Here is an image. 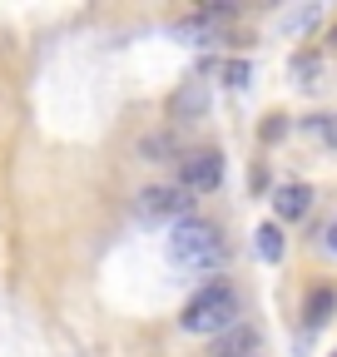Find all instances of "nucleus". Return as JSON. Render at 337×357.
I'll return each mask as SVG.
<instances>
[{
  "mask_svg": "<svg viewBox=\"0 0 337 357\" xmlns=\"http://www.w3.org/2000/svg\"><path fill=\"white\" fill-rule=\"evenodd\" d=\"M308 129H318L322 139L337 149V114H313V119H308Z\"/></svg>",
  "mask_w": 337,
  "mask_h": 357,
  "instance_id": "obj_12",
  "label": "nucleus"
},
{
  "mask_svg": "<svg viewBox=\"0 0 337 357\" xmlns=\"http://www.w3.org/2000/svg\"><path fill=\"white\" fill-rule=\"evenodd\" d=\"M273 208H278V218H303L313 208V189L308 184H283L278 199H273Z\"/></svg>",
  "mask_w": 337,
  "mask_h": 357,
  "instance_id": "obj_7",
  "label": "nucleus"
},
{
  "mask_svg": "<svg viewBox=\"0 0 337 357\" xmlns=\"http://www.w3.org/2000/svg\"><path fill=\"white\" fill-rule=\"evenodd\" d=\"M253 248H258L263 263H283V234H278V223H258V234H253Z\"/></svg>",
  "mask_w": 337,
  "mask_h": 357,
  "instance_id": "obj_9",
  "label": "nucleus"
},
{
  "mask_svg": "<svg viewBox=\"0 0 337 357\" xmlns=\"http://www.w3.org/2000/svg\"><path fill=\"white\" fill-rule=\"evenodd\" d=\"M219 75H224V84H233V89H238V84H248V60H224V65H219Z\"/></svg>",
  "mask_w": 337,
  "mask_h": 357,
  "instance_id": "obj_11",
  "label": "nucleus"
},
{
  "mask_svg": "<svg viewBox=\"0 0 337 357\" xmlns=\"http://www.w3.org/2000/svg\"><path fill=\"white\" fill-rule=\"evenodd\" d=\"M168 258L179 268H214L224 258V238H219L214 223L184 218V223H174V234H168Z\"/></svg>",
  "mask_w": 337,
  "mask_h": 357,
  "instance_id": "obj_1",
  "label": "nucleus"
},
{
  "mask_svg": "<svg viewBox=\"0 0 337 357\" xmlns=\"http://www.w3.org/2000/svg\"><path fill=\"white\" fill-rule=\"evenodd\" d=\"M139 218H174V223H184V218H194V194L179 189V184H149L139 194Z\"/></svg>",
  "mask_w": 337,
  "mask_h": 357,
  "instance_id": "obj_4",
  "label": "nucleus"
},
{
  "mask_svg": "<svg viewBox=\"0 0 337 357\" xmlns=\"http://www.w3.org/2000/svg\"><path fill=\"white\" fill-rule=\"evenodd\" d=\"M332 307H337V293H332V288H318V293L308 298V307H303L308 328H322V323L332 318Z\"/></svg>",
  "mask_w": 337,
  "mask_h": 357,
  "instance_id": "obj_10",
  "label": "nucleus"
},
{
  "mask_svg": "<svg viewBox=\"0 0 337 357\" xmlns=\"http://www.w3.org/2000/svg\"><path fill=\"white\" fill-rule=\"evenodd\" d=\"M233 318H238V293L224 288V283H214V288H203L198 298L184 303V318L179 323H184V333L208 337V333H228Z\"/></svg>",
  "mask_w": 337,
  "mask_h": 357,
  "instance_id": "obj_2",
  "label": "nucleus"
},
{
  "mask_svg": "<svg viewBox=\"0 0 337 357\" xmlns=\"http://www.w3.org/2000/svg\"><path fill=\"white\" fill-rule=\"evenodd\" d=\"M139 154L154 159V164H179V144L168 139V134H144V139H139Z\"/></svg>",
  "mask_w": 337,
  "mask_h": 357,
  "instance_id": "obj_8",
  "label": "nucleus"
},
{
  "mask_svg": "<svg viewBox=\"0 0 337 357\" xmlns=\"http://www.w3.org/2000/svg\"><path fill=\"white\" fill-rule=\"evenodd\" d=\"M283 134H288V124H283V114H273L268 129H263V139H283Z\"/></svg>",
  "mask_w": 337,
  "mask_h": 357,
  "instance_id": "obj_14",
  "label": "nucleus"
},
{
  "mask_svg": "<svg viewBox=\"0 0 337 357\" xmlns=\"http://www.w3.org/2000/svg\"><path fill=\"white\" fill-rule=\"evenodd\" d=\"M283 25H288V30H308V25H318V6H308V10H292Z\"/></svg>",
  "mask_w": 337,
  "mask_h": 357,
  "instance_id": "obj_13",
  "label": "nucleus"
},
{
  "mask_svg": "<svg viewBox=\"0 0 337 357\" xmlns=\"http://www.w3.org/2000/svg\"><path fill=\"white\" fill-rule=\"evenodd\" d=\"M322 238H327V253H337V218L327 223V234H322Z\"/></svg>",
  "mask_w": 337,
  "mask_h": 357,
  "instance_id": "obj_15",
  "label": "nucleus"
},
{
  "mask_svg": "<svg viewBox=\"0 0 337 357\" xmlns=\"http://www.w3.org/2000/svg\"><path fill=\"white\" fill-rule=\"evenodd\" d=\"M332 50H337V25H332Z\"/></svg>",
  "mask_w": 337,
  "mask_h": 357,
  "instance_id": "obj_16",
  "label": "nucleus"
},
{
  "mask_svg": "<svg viewBox=\"0 0 337 357\" xmlns=\"http://www.w3.org/2000/svg\"><path fill=\"white\" fill-rule=\"evenodd\" d=\"M174 114L189 119V124L208 114V89H203V79H184V89L174 95Z\"/></svg>",
  "mask_w": 337,
  "mask_h": 357,
  "instance_id": "obj_6",
  "label": "nucleus"
},
{
  "mask_svg": "<svg viewBox=\"0 0 337 357\" xmlns=\"http://www.w3.org/2000/svg\"><path fill=\"white\" fill-rule=\"evenodd\" d=\"M214 357H258V328H248V323H233L228 333H219V342H214Z\"/></svg>",
  "mask_w": 337,
  "mask_h": 357,
  "instance_id": "obj_5",
  "label": "nucleus"
},
{
  "mask_svg": "<svg viewBox=\"0 0 337 357\" xmlns=\"http://www.w3.org/2000/svg\"><path fill=\"white\" fill-rule=\"evenodd\" d=\"M219 184H224V154H214V149L179 154V189H189V194H214Z\"/></svg>",
  "mask_w": 337,
  "mask_h": 357,
  "instance_id": "obj_3",
  "label": "nucleus"
}]
</instances>
